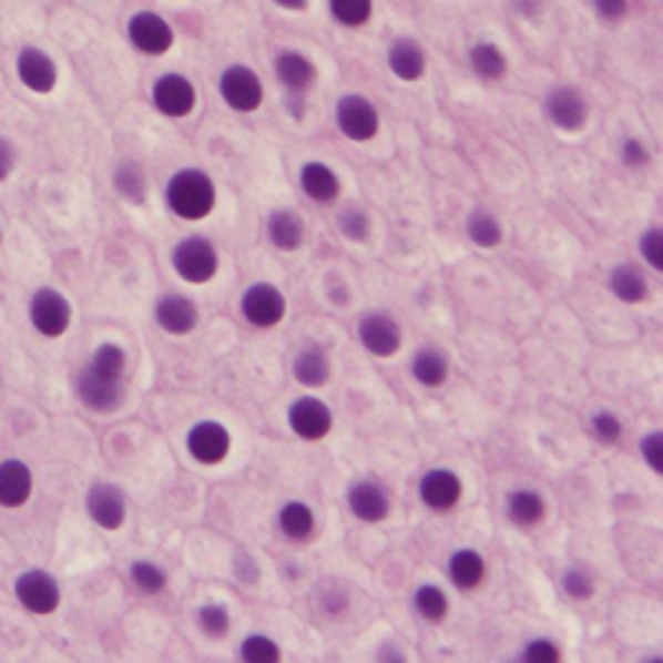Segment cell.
Here are the masks:
<instances>
[{
    "instance_id": "1",
    "label": "cell",
    "mask_w": 663,
    "mask_h": 663,
    "mask_svg": "<svg viewBox=\"0 0 663 663\" xmlns=\"http://www.w3.org/2000/svg\"><path fill=\"white\" fill-rule=\"evenodd\" d=\"M166 205L176 218L182 221H203L213 213L218 203L215 182L200 169H180L172 180L166 182Z\"/></svg>"
},
{
    "instance_id": "2",
    "label": "cell",
    "mask_w": 663,
    "mask_h": 663,
    "mask_svg": "<svg viewBox=\"0 0 663 663\" xmlns=\"http://www.w3.org/2000/svg\"><path fill=\"white\" fill-rule=\"evenodd\" d=\"M172 265L184 283L203 285L218 275L221 257L211 238L187 236L174 246Z\"/></svg>"
},
{
    "instance_id": "3",
    "label": "cell",
    "mask_w": 663,
    "mask_h": 663,
    "mask_svg": "<svg viewBox=\"0 0 663 663\" xmlns=\"http://www.w3.org/2000/svg\"><path fill=\"white\" fill-rule=\"evenodd\" d=\"M335 122L337 128H340V133L348 137V141L356 143L374 141L381 125L379 110H376V104L364 94H345L340 102H337Z\"/></svg>"
},
{
    "instance_id": "4",
    "label": "cell",
    "mask_w": 663,
    "mask_h": 663,
    "mask_svg": "<svg viewBox=\"0 0 663 663\" xmlns=\"http://www.w3.org/2000/svg\"><path fill=\"white\" fill-rule=\"evenodd\" d=\"M221 99L228 104V110L234 112H257L265 99V86L257 71H252L249 65H228L218 79Z\"/></svg>"
},
{
    "instance_id": "5",
    "label": "cell",
    "mask_w": 663,
    "mask_h": 663,
    "mask_svg": "<svg viewBox=\"0 0 663 663\" xmlns=\"http://www.w3.org/2000/svg\"><path fill=\"white\" fill-rule=\"evenodd\" d=\"M128 40L143 55H166L174 44V29L156 11H137L128 21Z\"/></svg>"
},
{
    "instance_id": "6",
    "label": "cell",
    "mask_w": 663,
    "mask_h": 663,
    "mask_svg": "<svg viewBox=\"0 0 663 663\" xmlns=\"http://www.w3.org/2000/svg\"><path fill=\"white\" fill-rule=\"evenodd\" d=\"M29 319L44 337H63L71 327L73 308L63 293L55 288H40L29 304Z\"/></svg>"
},
{
    "instance_id": "7",
    "label": "cell",
    "mask_w": 663,
    "mask_h": 663,
    "mask_svg": "<svg viewBox=\"0 0 663 663\" xmlns=\"http://www.w3.org/2000/svg\"><path fill=\"white\" fill-rule=\"evenodd\" d=\"M285 296L273 283H254L242 296V314L244 319L259 329H269L283 322L285 316Z\"/></svg>"
},
{
    "instance_id": "8",
    "label": "cell",
    "mask_w": 663,
    "mask_h": 663,
    "mask_svg": "<svg viewBox=\"0 0 663 663\" xmlns=\"http://www.w3.org/2000/svg\"><path fill=\"white\" fill-rule=\"evenodd\" d=\"M153 106L166 118H187L197 104V91L192 86V81L182 73H164L159 75L156 83L151 89Z\"/></svg>"
},
{
    "instance_id": "9",
    "label": "cell",
    "mask_w": 663,
    "mask_h": 663,
    "mask_svg": "<svg viewBox=\"0 0 663 663\" xmlns=\"http://www.w3.org/2000/svg\"><path fill=\"white\" fill-rule=\"evenodd\" d=\"M358 340L376 358H391L402 348V327L395 316L371 312L358 322Z\"/></svg>"
},
{
    "instance_id": "10",
    "label": "cell",
    "mask_w": 663,
    "mask_h": 663,
    "mask_svg": "<svg viewBox=\"0 0 663 663\" xmlns=\"http://www.w3.org/2000/svg\"><path fill=\"white\" fill-rule=\"evenodd\" d=\"M187 451L197 465H221L231 451V434L218 420H200L187 434Z\"/></svg>"
},
{
    "instance_id": "11",
    "label": "cell",
    "mask_w": 663,
    "mask_h": 663,
    "mask_svg": "<svg viewBox=\"0 0 663 663\" xmlns=\"http://www.w3.org/2000/svg\"><path fill=\"white\" fill-rule=\"evenodd\" d=\"M332 410L319 397H300L288 407V426L304 441H322L332 430Z\"/></svg>"
},
{
    "instance_id": "12",
    "label": "cell",
    "mask_w": 663,
    "mask_h": 663,
    "mask_svg": "<svg viewBox=\"0 0 663 663\" xmlns=\"http://www.w3.org/2000/svg\"><path fill=\"white\" fill-rule=\"evenodd\" d=\"M13 589L21 606L32 614H52L60 606V585L44 570H27L24 575H19Z\"/></svg>"
},
{
    "instance_id": "13",
    "label": "cell",
    "mask_w": 663,
    "mask_h": 663,
    "mask_svg": "<svg viewBox=\"0 0 663 663\" xmlns=\"http://www.w3.org/2000/svg\"><path fill=\"white\" fill-rule=\"evenodd\" d=\"M544 112L554 128L568 130V133H575L589 122V102L581 91L570 86L552 89L544 99Z\"/></svg>"
},
{
    "instance_id": "14",
    "label": "cell",
    "mask_w": 663,
    "mask_h": 663,
    "mask_svg": "<svg viewBox=\"0 0 663 663\" xmlns=\"http://www.w3.org/2000/svg\"><path fill=\"white\" fill-rule=\"evenodd\" d=\"M86 511H89L91 521H94L96 527H102L106 531L120 529L128 519L125 492H122L120 488H114V484L99 482L89 490Z\"/></svg>"
},
{
    "instance_id": "15",
    "label": "cell",
    "mask_w": 663,
    "mask_h": 663,
    "mask_svg": "<svg viewBox=\"0 0 663 663\" xmlns=\"http://www.w3.org/2000/svg\"><path fill=\"white\" fill-rule=\"evenodd\" d=\"M17 75L34 94H50L58 86V63L40 48H24L17 58Z\"/></svg>"
},
{
    "instance_id": "16",
    "label": "cell",
    "mask_w": 663,
    "mask_h": 663,
    "mask_svg": "<svg viewBox=\"0 0 663 663\" xmlns=\"http://www.w3.org/2000/svg\"><path fill=\"white\" fill-rule=\"evenodd\" d=\"M153 316H156L159 327L164 329L166 335H174V337L190 335V332H195V327L200 324L197 304L192 298L182 296V293H166V296H161Z\"/></svg>"
},
{
    "instance_id": "17",
    "label": "cell",
    "mask_w": 663,
    "mask_h": 663,
    "mask_svg": "<svg viewBox=\"0 0 663 663\" xmlns=\"http://www.w3.org/2000/svg\"><path fill=\"white\" fill-rule=\"evenodd\" d=\"M79 397L89 410L114 412L125 399V387H122V379H106L86 366L79 376Z\"/></svg>"
},
{
    "instance_id": "18",
    "label": "cell",
    "mask_w": 663,
    "mask_h": 663,
    "mask_svg": "<svg viewBox=\"0 0 663 663\" xmlns=\"http://www.w3.org/2000/svg\"><path fill=\"white\" fill-rule=\"evenodd\" d=\"M418 492H420V500L426 503L430 511H451V508H457V503L461 500V480L457 472H451V469H430L420 477V484H418Z\"/></svg>"
},
{
    "instance_id": "19",
    "label": "cell",
    "mask_w": 663,
    "mask_h": 663,
    "mask_svg": "<svg viewBox=\"0 0 663 663\" xmlns=\"http://www.w3.org/2000/svg\"><path fill=\"white\" fill-rule=\"evenodd\" d=\"M350 513L364 523H381L391 511L389 492L374 480H360L348 492Z\"/></svg>"
},
{
    "instance_id": "20",
    "label": "cell",
    "mask_w": 663,
    "mask_h": 663,
    "mask_svg": "<svg viewBox=\"0 0 663 663\" xmlns=\"http://www.w3.org/2000/svg\"><path fill=\"white\" fill-rule=\"evenodd\" d=\"M275 75L288 91V96H306V91L316 81V65L308 60L304 52L285 50L275 58Z\"/></svg>"
},
{
    "instance_id": "21",
    "label": "cell",
    "mask_w": 663,
    "mask_h": 663,
    "mask_svg": "<svg viewBox=\"0 0 663 663\" xmlns=\"http://www.w3.org/2000/svg\"><path fill=\"white\" fill-rule=\"evenodd\" d=\"M387 63H389V71L395 73L399 81L415 83L426 75L428 58H426V50H422L418 42L407 40V37H399V40L389 44Z\"/></svg>"
},
{
    "instance_id": "22",
    "label": "cell",
    "mask_w": 663,
    "mask_h": 663,
    "mask_svg": "<svg viewBox=\"0 0 663 663\" xmlns=\"http://www.w3.org/2000/svg\"><path fill=\"white\" fill-rule=\"evenodd\" d=\"M34 477L24 461L9 459L0 461V506L19 508L32 498Z\"/></svg>"
},
{
    "instance_id": "23",
    "label": "cell",
    "mask_w": 663,
    "mask_h": 663,
    "mask_svg": "<svg viewBox=\"0 0 663 663\" xmlns=\"http://www.w3.org/2000/svg\"><path fill=\"white\" fill-rule=\"evenodd\" d=\"M298 182L304 195L314 200V203H335L337 195H340V176L332 172V166L322 164V161H308V164L300 166Z\"/></svg>"
},
{
    "instance_id": "24",
    "label": "cell",
    "mask_w": 663,
    "mask_h": 663,
    "mask_svg": "<svg viewBox=\"0 0 663 663\" xmlns=\"http://www.w3.org/2000/svg\"><path fill=\"white\" fill-rule=\"evenodd\" d=\"M267 238L273 242L275 249L296 252L300 249V244L306 242V223L296 211L280 207V211L269 213Z\"/></svg>"
},
{
    "instance_id": "25",
    "label": "cell",
    "mask_w": 663,
    "mask_h": 663,
    "mask_svg": "<svg viewBox=\"0 0 663 663\" xmlns=\"http://www.w3.org/2000/svg\"><path fill=\"white\" fill-rule=\"evenodd\" d=\"M293 376L300 387L306 389H319L329 381V358L327 350L322 345H306V348L298 350L296 360H293Z\"/></svg>"
},
{
    "instance_id": "26",
    "label": "cell",
    "mask_w": 663,
    "mask_h": 663,
    "mask_svg": "<svg viewBox=\"0 0 663 663\" xmlns=\"http://www.w3.org/2000/svg\"><path fill=\"white\" fill-rule=\"evenodd\" d=\"M484 573H488V568H484V558L477 550L465 547L449 558V578L461 591L477 589L484 581Z\"/></svg>"
},
{
    "instance_id": "27",
    "label": "cell",
    "mask_w": 663,
    "mask_h": 663,
    "mask_svg": "<svg viewBox=\"0 0 663 663\" xmlns=\"http://www.w3.org/2000/svg\"><path fill=\"white\" fill-rule=\"evenodd\" d=\"M609 288L622 304H643L651 285H647L643 269H638L635 265H616L612 275H609Z\"/></svg>"
},
{
    "instance_id": "28",
    "label": "cell",
    "mask_w": 663,
    "mask_h": 663,
    "mask_svg": "<svg viewBox=\"0 0 663 663\" xmlns=\"http://www.w3.org/2000/svg\"><path fill=\"white\" fill-rule=\"evenodd\" d=\"M410 368L415 381L428 389L443 387L446 379H449V358H446V353L438 348H420L415 353Z\"/></svg>"
},
{
    "instance_id": "29",
    "label": "cell",
    "mask_w": 663,
    "mask_h": 663,
    "mask_svg": "<svg viewBox=\"0 0 663 663\" xmlns=\"http://www.w3.org/2000/svg\"><path fill=\"white\" fill-rule=\"evenodd\" d=\"M469 68L477 79L482 81H500L508 71V60L503 55V50L492 42H477L469 50Z\"/></svg>"
},
{
    "instance_id": "30",
    "label": "cell",
    "mask_w": 663,
    "mask_h": 663,
    "mask_svg": "<svg viewBox=\"0 0 663 663\" xmlns=\"http://www.w3.org/2000/svg\"><path fill=\"white\" fill-rule=\"evenodd\" d=\"M277 523H280V531L290 542H306L314 534V511L300 500H288L277 513Z\"/></svg>"
},
{
    "instance_id": "31",
    "label": "cell",
    "mask_w": 663,
    "mask_h": 663,
    "mask_svg": "<svg viewBox=\"0 0 663 663\" xmlns=\"http://www.w3.org/2000/svg\"><path fill=\"white\" fill-rule=\"evenodd\" d=\"M506 511L516 527H537L544 519V498L534 490H516L508 496Z\"/></svg>"
},
{
    "instance_id": "32",
    "label": "cell",
    "mask_w": 663,
    "mask_h": 663,
    "mask_svg": "<svg viewBox=\"0 0 663 663\" xmlns=\"http://www.w3.org/2000/svg\"><path fill=\"white\" fill-rule=\"evenodd\" d=\"M467 236L469 242L482 246V249H496V246L503 242V226H500L496 215L477 207L467 218Z\"/></svg>"
},
{
    "instance_id": "33",
    "label": "cell",
    "mask_w": 663,
    "mask_h": 663,
    "mask_svg": "<svg viewBox=\"0 0 663 663\" xmlns=\"http://www.w3.org/2000/svg\"><path fill=\"white\" fill-rule=\"evenodd\" d=\"M112 182L114 190L125 200H130V203H143L145 192H149V180H145L143 166L137 164V161H122V164L114 169Z\"/></svg>"
},
{
    "instance_id": "34",
    "label": "cell",
    "mask_w": 663,
    "mask_h": 663,
    "mask_svg": "<svg viewBox=\"0 0 663 663\" xmlns=\"http://www.w3.org/2000/svg\"><path fill=\"white\" fill-rule=\"evenodd\" d=\"M412 604L418 609V614L422 616L426 622H443L446 614H449V596H446V591L441 585H434V583H426L420 585L418 591H415L412 596Z\"/></svg>"
},
{
    "instance_id": "35",
    "label": "cell",
    "mask_w": 663,
    "mask_h": 663,
    "mask_svg": "<svg viewBox=\"0 0 663 663\" xmlns=\"http://www.w3.org/2000/svg\"><path fill=\"white\" fill-rule=\"evenodd\" d=\"M329 13L343 27H366L374 17V0H329Z\"/></svg>"
},
{
    "instance_id": "36",
    "label": "cell",
    "mask_w": 663,
    "mask_h": 663,
    "mask_svg": "<svg viewBox=\"0 0 663 663\" xmlns=\"http://www.w3.org/2000/svg\"><path fill=\"white\" fill-rule=\"evenodd\" d=\"M89 368L106 376V379H122V374H125V350L114 343H102L91 356Z\"/></svg>"
},
{
    "instance_id": "37",
    "label": "cell",
    "mask_w": 663,
    "mask_h": 663,
    "mask_svg": "<svg viewBox=\"0 0 663 663\" xmlns=\"http://www.w3.org/2000/svg\"><path fill=\"white\" fill-rule=\"evenodd\" d=\"M238 655L246 663H277L283 659L280 647L273 638L267 635H259V632H254V635H246L242 640V647H238Z\"/></svg>"
},
{
    "instance_id": "38",
    "label": "cell",
    "mask_w": 663,
    "mask_h": 663,
    "mask_svg": "<svg viewBox=\"0 0 663 663\" xmlns=\"http://www.w3.org/2000/svg\"><path fill=\"white\" fill-rule=\"evenodd\" d=\"M337 226H340V234L348 238V242H366L371 236V215H368L364 207L350 205L337 215Z\"/></svg>"
},
{
    "instance_id": "39",
    "label": "cell",
    "mask_w": 663,
    "mask_h": 663,
    "mask_svg": "<svg viewBox=\"0 0 663 663\" xmlns=\"http://www.w3.org/2000/svg\"><path fill=\"white\" fill-rule=\"evenodd\" d=\"M130 578H133L135 589L143 593H161L166 589V573L149 560L133 562V568H130Z\"/></svg>"
},
{
    "instance_id": "40",
    "label": "cell",
    "mask_w": 663,
    "mask_h": 663,
    "mask_svg": "<svg viewBox=\"0 0 663 663\" xmlns=\"http://www.w3.org/2000/svg\"><path fill=\"white\" fill-rule=\"evenodd\" d=\"M197 624L207 638H223L231 630V614L223 604H203L197 612Z\"/></svg>"
},
{
    "instance_id": "41",
    "label": "cell",
    "mask_w": 663,
    "mask_h": 663,
    "mask_svg": "<svg viewBox=\"0 0 663 663\" xmlns=\"http://www.w3.org/2000/svg\"><path fill=\"white\" fill-rule=\"evenodd\" d=\"M562 589L570 599L575 601H585L593 596V591H596V585H593V578L585 573L581 568H570L562 573Z\"/></svg>"
},
{
    "instance_id": "42",
    "label": "cell",
    "mask_w": 663,
    "mask_h": 663,
    "mask_svg": "<svg viewBox=\"0 0 663 663\" xmlns=\"http://www.w3.org/2000/svg\"><path fill=\"white\" fill-rule=\"evenodd\" d=\"M591 434H593V438H596L599 443L612 446V443L620 441L622 422H620V418H616L614 412H596L591 418Z\"/></svg>"
},
{
    "instance_id": "43",
    "label": "cell",
    "mask_w": 663,
    "mask_h": 663,
    "mask_svg": "<svg viewBox=\"0 0 663 663\" xmlns=\"http://www.w3.org/2000/svg\"><path fill=\"white\" fill-rule=\"evenodd\" d=\"M640 254L651 265V269L661 273L663 269V234L661 228H647L643 236H640Z\"/></svg>"
},
{
    "instance_id": "44",
    "label": "cell",
    "mask_w": 663,
    "mask_h": 663,
    "mask_svg": "<svg viewBox=\"0 0 663 663\" xmlns=\"http://www.w3.org/2000/svg\"><path fill=\"white\" fill-rule=\"evenodd\" d=\"M560 659H562L560 647L547 638L531 640V643L523 647V661H529V663H554Z\"/></svg>"
},
{
    "instance_id": "45",
    "label": "cell",
    "mask_w": 663,
    "mask_h": 663,
    "mask_svg": "<svg viewBox=\"0 0 663 663\" xmlns=\"http://www.w3.org/2000/svg\"><path fill=\"white\" fill-rule=\"evenodd\" d=\"M620 159L628 169H643L651 164V151L640 137H628L620 149Z\"/></svg>"
},
{
    "instance_id": "46",
    "label": "cell",
    "mask_w": 663,
    "mask_h": 663,
    "mask_svg": "<svg viewBox=\"0 0 663 663\" xmlns=\"http://www.w3.org/2000/svg\"><path fill=\"white\" fill-rule=\"evenodd\" d=\"M593 11L601 21L606 24H620V21L628 17L630 0H593Z\"/></svg>"
},
{
    "instance_id": "47",
    "label": "cell",
    "mask_w": 663,
    "mask_h": 663,
    "mask_svg": "<svg viewBox=\"0 0 663 663\" xmlns=\"http://www.w3.org/2000/svg\"><path fill=\"white\" fill-rule=\"evenodd\" d=\"M640 453H643L645 465L653 469L655 475L663 472V441L661 434H647L643 441H640Z\"/></svg>"
},
{
    "instance_id": "48",
    "label": "cell",
    "mask_w": 663,
    "mask_h": 663,
    "mask_svg": "<svg viewBox=\"0 0 663 663\" xmlns=\"http://www.w3.org/2000/svg\"><path fill=\"white\" fill-rule=\"evenodd\" d=\"M13 166H17V151H13V143L9 137L0 135V182L9 180Z\"/></svg>"
},
{
    "instance_id": "49",
    "label": "cell",
    "mask_w": 663,
    "mask_h": 663,
    "mask_svg": "<svg viewBox=\"0 0 663 663\" xmlns=\"http://www.w3.org/2000/svg\"><path fill=\"white\" fill-rule=\"evenodd\" d=\"M513 9L521 13V17L534 19L539 11H542V0H513Z\"/></svg>"
},
{
    "instance_id": "50",
    "label": "cell",
    "mask_w": 663,
    "mask_h": 663,
    "mask_svg": "<svg viewBox=\"0 0 663 663\" xmlns=\"http://www.w3.org/2000/svg\"><path fill=\"white\" fill-rule=\"evenodd\" d=\"M277 9H285V11H304L308 6V0H273Z\"/></svg>"
}]
</instances>
